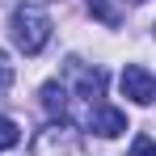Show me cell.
<instances>
[{
  "instance_id": "8",
  "label": "cell",
  "mask_w": 156,
  "mask_h": 156,
  "mask_svg": "<svg viewBox=\"0 0 156 156\" xmlns=\"http://www.w3.org/2000/svg\"><path fill=\"white\" fill-rule=\"evenodd\" d=\"M131 156H156V139H152V135H135Z\"/></svg>"
},
{
  "instance_id": "5",
  "label": "cell",
  "mask_w": 156,
  "mask_h": 156,
  "mask_svg": "<svg viewBox=\"0 0 156 156\" xmlns=\"http://www.w3.org/2000/svg\"><path fill=\"white\" fill-rule=\"evenodd\" d=\"M42 105H47V114H51V118H63V114H68V89H63L59 80L42 84Z\"/></svg>"
},
{
  "instance_id": "2",
  "label": "cell",
  "mask_w": 156,
  "mask_h": 156,
  "mask_svg": "<svg viewBox=\"0 0 156 156\" xmlns=\"http://www.w3.org/2000/svg\"><path fill=\"white\" fill-rule=\"evenodd\" d=\"M118 84H122V97H131L135 105H152L156 101V76L148 68H139V63H127Z\"/></svg>"
},
{
  "instance_id": "4",
  "label": "cell",
  "mask_w": 156,
  "mask_h": 156,
  "mask_svg": "<svg viewBox=\"0 0 156 156\" xmlns=\"http://www.w3.org/2000/svg\"><path fill=\"white\" fill-rule=\"evenodd\" d=\"M72 72H76V97H84L89 105H97V97H101V89H105V76L97 68L76 63V59H72Z\"/></svg>"
},
{
  "instance_id": "3",
  "label": "cell",
  "mask_w": 156,
  "mask_h": 156,
  "mask_svg": "<svg viewBox=\"0 0 156 156\" xmlns=\"http://www.w3.org/2000/svg\"><path fill=\"white\" fill-rule=\"evenodd\" d=\"M84 127L93 131V135H101V139H114V135H122L127 131V114L122 110H114V105H89V118H84Z\"/></svg>"
},
{
  "instance_id": "6",
  "label": "cell",
  "mask_w": 156,
  "mask_h": 156,
  "mask_svg": "<svg viewBox=\"0 0 156 156\" xmlns=\"http://www.w3.org/2000/svg\"><path fill=\"white\" fill-rule=\"evenodd\" d=\"M84 4H89V13H93L101 26H110V30L118 26V13H114V4H110V0H84Z\"/></svg>"
},
{
  "instance_id": "7",
  "label": "cell",
  "mask_w": 156,
  "mask_h": 156,
  "mask_svg": "<svg viewBox=\"0 0 156 156\" xmlns=\"http://www.w3.org/2000/svg\"><path fill=\"white\" fill-rule=\"evenodd\" d=\"M17 144H21V127H17L13 118H0V152L17 148Z\"/></svg>"
},
{
  "instance_id": "10",
  "label": "cell",
  "mask_w": 156,
  "mask_h": 156,
  "mask_svg": "<svg viewBox=\"0 0 156 156\" xmlns=\"http://www.w3.org/2000/svg\"><path fill=\"white\" fill-rule=\"evenodd\" d=\"M131 4H144V0H131Z\"/></svg>"
},
{
  "instance_id": "9",
  "label": "cell",
  "mask_w": 156,
  "mask_h": 156,
  "mask_svg": "<svg viewBox=\"0 0 156 156\" xmlns=\"http://www.w3.org/2000/svg\"><path fill=\"white\" fill-rule=\"evenodd\" d=\"M13 89V59L0 51V93H9Z\"/></svg>"
},
{
  "instance_id": "1",
  "label": "cell",
  "mask_w": 156,
  "mask_h": 156,
  "mask_svg": "<svg viewBox=\"0 0 156 156\" xmlns=\"http://www.w3.org/2000/svg\"><path fill=\"white\" fill-rule=\"evenodd\" d=\"M9 30H13V42H17L26 55H38L47 42H51V17H47V9H38V4L13 9Z\"/></svg>"
}]
</instances>
